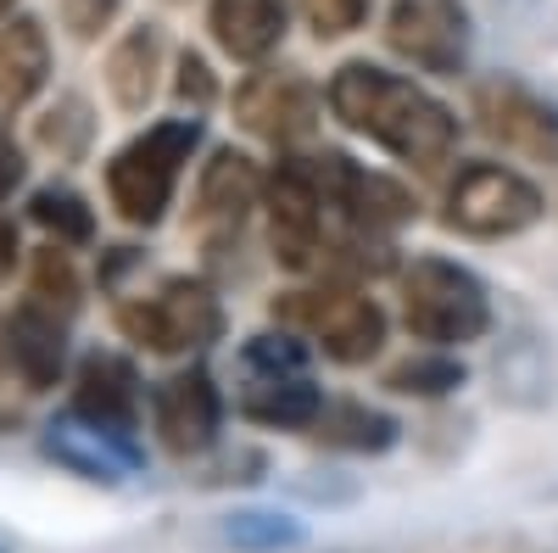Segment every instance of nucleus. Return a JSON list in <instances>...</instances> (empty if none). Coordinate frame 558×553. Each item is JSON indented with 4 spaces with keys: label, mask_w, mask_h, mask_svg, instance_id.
Wrapping results in <instances>:
<instances>
[{
    "label": "nucleus",
    "mask_w": 558,
    "mask_h": 553,
    "mask_svg": "<svg viewBox=\"0 0 558 553\" xmlns=\"http://www.w3.org/2000/svg\"><path fill=\"white\" fill-rule=\"evenodd\" d=\"M386 45L425 73H463V62H470V12H463V0H391Z\"/></svg>",
    "instance_id": "obj_8"
},
{
    "label": "nucleus",
    "mask_w": 558,
    "mask_h": 553,
    "mask_svg": "<svg viewBox=\"0 0 558 553\" xmlns=\"http://www.w3.org/2000/svg\"><path fill=\"white\" fill-rule=\"evenodd\" d=\"M218 386L202 369H184V375H168L157 392H151V420H157V436L168 453L191 458V453H207L218 442Z\"/></svg>",
    "instance_id": "obj_11"
},
{
    "label": "nucleus",
    "mask_w": 558,
    "mask_h": 553,
    "mask_svg": "<svg viewBox=\"0 0 558 553\" xmlns=\"http://www.w3.org/2000/svg\"><path fill=\"white\" fill-rule=\"evenodd\" d=\"M45 453H51L57 465H68L73 476H84V481H123V476H134V465H140V453L129 447L123 431H107V425H96V420H84L78 408L68 413V420L51 425V436H45Z\"/></svg>",
    "instance_id": "obj_13"
},
{
    "label": "nucleus",
    "mask_w": 558,
    "mask_h": 553,
    "mask_svg": "<svg viewBox=\"0 0 558 553\" xmlns=\"http://www.w3.org/2000/svg\"><path fill=\"white\" fill-rule=\"evenodd\" d=\"M7 341H12L17 375H23L34 392H45V386L62 375V325H57V313H51V308L28 302L23 313H12Z\"/></svg>",
    "instance_id": "obj_19"
},
{
    "label": "nucleus",
    "mask_w": 558,
    "mask_h": 553,
    "mask_svg": "<svg viewBox=\"0 0 558 553\" xmlns=\"http://www.w3.org/2000/svg\"><path fill=\"white\" fill-rule=\"evenodd\" d=\"M123 12V0H62V23L73 39H101Z\"/></svg>",
    "instance_id": "obj_28"
},
{
    "label": "nucleus",
    "mask_w": 558,
    "mask_h": 553,
    "mask_svg": "<svg viewBox=\"0 0 558 553\" xmlns=\"http://www.w3.org/2000/svg\"><path fill=\"white\" fill-rule=\"evenodd\" d=\"M118 325H123L129 341L151 347V352H191V347L218 341L223 308H218V297H213L202 280H184V274H173V280H162L151 297L123 302V308H118Z\"/></svg>",
    "instance_id": "obj_4"
},
{
    "label": "nucleus",
    "mask_w": 558,
    "mask_h": 553,
    "mask_svg": "<svg viewBox=\"0 0 558 553\" xmlns=\"http://www.w3.org/2000/svg\"><path fill=\"white\" fill-rule=\"evenodd\" d=\"M274 318L307 330L336 363H368L386 347V308L357 291H296L274 302Z\"/></svg>",
    "instance_id": "obj_6"
},
{
    "label": "nucleus",
    "mask_w": 558,
    "mask_h": 553,
    "mask_svg": "<svg viewBox=\"0 0 558 553\" xmlns=\"http://www.w3.org/2000/svg\"><path fill=\"white\" fill-rule=\"evenodd\" d=\"M17 224H7V218H0V280H7V274H12V263H17Z\"/></svg>",
    "instance_id": "obj_31"
},
{
    "label": "nucleus",
    "mask_w": 558,
    "mask_h": 553,
    "mask_svg": "<svg viewBox=\"0 0 558 553\" xmlns=\"http://www.w3.org/2000/svg\"><path fill=\"white\" fill-rule=\"evenodd\" d=\"M402 325H408L413 341H430V347L475 341L492 325L486 286L470 268H458L447 257H418L402 274Z\"/></svg>",
    "instance_id": "obj_3"
},
{
    "label": "nucleus",
    "mask_w": 558,
    "mask_h": 553,
    "mask_svg": "<svg viewBox=\"0 0 558 553\" xmlns=\"http://www.w3.org/2000/svg\"><path fill=\"white\" fill-rule=\"evenodd\" d=\"M536 218H542V191L502 163H470L447 191V224L458 236H475V241L520 236Z\"/></svg>",
    "instance_id": "obj_5"
},
{
    "label": "nucleus",
    "mask_w": 558,
    "mask_h": 553,
    "mask_svg": "<svg viewBox=\"0 0 558 553\" xmlns=\"http://www.w3.org/2000/svg\"><path fill=\"white\" fill-rule=\"evenodd\" d=\"M7 17H17V0H0V23H7Z\"/></svg>",
    "instance_id": "obj_32"
},
{
    "label": "nucleus",
    "mask_w": 558,
    "mask_h": 553,
    "mask_svg": "<svg viewBox=\"0 0 558 553\" xmlns=\"http://www.w3.org/2000/svg\"><path fill=\"white\" fill-rule=\"evenodd\" d=\"M313 179H318L324 202H336L357 229H397V224L413 218V196L402 191L397 179L368 173V168H357V163L341 157V152L318 157V173H313Z\"/></svg>",
    "instance_id": "obj_12"
},
{
    "label": "nucleus",
    "mask_w": 558,
    "mask_h": 553,
    "mask_svg": "<svg viewBox=\"0 0 558 553\" xmlns=\"http://www.w3.org/2000/svg\"><path fill=\"white\" fill-rule=\"evenodd\" d=\"M157 73H162V28L157 23H134L123 39L107 51V89L123 112H146L157 96Z\"/></svg>",
    "instance_id": "obj_17"
},
{
    "label": "nucleus",
    "mask_w": 558,
    "mask_h": 553,
    "mask_svg": "<svg viewBox=\"0 0 558 553\" xmlns=\"http://www.w3.org/2000/svg\"><path fill=\"white\" fill-rule=\"evenodd\" d=\"M218 537L235 553H279V548H302V526L279 509H235L223 515Z\"/></svg>",
    "instance_id": "obj_23"
},
{
    "label": "nucleus",
    "mask_w": 558,
    "mask_h": 553,
    "mask_svg": "<svg viewBox=\"0 0 558 553\" xmlns=\"http://www.w3.org/2000/svg\"><path fill=\"white\" fill-rule=\"evenodd\" d=\"M257 191H263V179L246 152H235V146L213 152V163L196 179V224L218 229V236H235L241 218L257 207Z\"/></svg>",
    "instance_id": "obj_16"
},
{
    "label": "nucleus",
    "mask_w": 558,
    "mask_h": 553,
    "mask_svg": "<svg viewBox=\"0 0 558 553\" xmlns=\"http://www.w3.org/2000/svg\"><path fill=\"white\" fill-rule=\"evenodd\" d=\"M318 207H324V191L307 168H279L263 184L268 247L279 268H307L318 257Z\"/></svg>",
    "instance_id": "obj_10"
},
{
    "label": "nucleus",
    "mask_w": 558,
    "mask_h": 553,
    "mask_svg": "<svg viewBox=\"0 0 558 553\" xmlns=\"http://www.w3.org/2000/svg\"><path fill=\"white\" fill-rule=\"evenodd\" d=\"M34 302L39 308H73L78 302V274H73V263H68V252L62 247H45V252H34Z\"/></svg>",
    "instance_id": "obj_25"
},
{
    "label": "nucleus",
    "mask_w": 558,
    "mask_h": 553,
    "mask_svg": "<svg viewBox=\"0 0 558 553\" xmlns=\"http://www.w3.org/2000/svg\"><path fill=\"white\" fill-rule=\"evenodd\" d=\"M475 118L508 157L558 168V107L520 79H486L475 84Z\"/></svg>",
    "instance_id": "obj_7"
},
{
    "label": "nucleus",
    "mask_w": 558,
    "mask_h": 553,
    "mask_svg": "<svg viewBox=\"0 0 558 553\" xmlns=\"http://www.w3.org/2000/svg\"><path fill=\"white\" fill-rule=\"evenodd\" d=\"M202 146V118H168V123H151L146 134L107 163V196L112 207L129 218V224H157L173 202V184L191 163V152Z\"/></svg>",
    "instance_id": "obj_2"
},
{
    "label": "nucleus",
    "mask_w": 558,
    "mask_h": 553,
    "mask_svg": "<svg viewBox=\"0 0 558 553\" xmlns=\"http://www.w3.org/2000/svg\"><path fill=\"white\" fill-rule=\"evenodd\" d=\"M307 431L318 442L352 447V453H380V447L397 442V420H391V413H375V408H363V402H324L318 420Z\"/></svg>",
    "instance_id": "obj_21"
},
{
    "label": "nucleus",
    "mask_w": 558,
    "mask_h": 553,
    "mask_svg": "<svg viewBox=\"0 0 558 553\" xmlns=\"http://www.w3.org/2000/svg\"><path fill=\"white\" fill-rule=\"evenodd\" d=\"M17 184H23V152L0 134V196H12Z\"/></svg>",
    "instance_id": "obj_30"
},
{
    "label": "nucleus",
    "mask_w": 558,
    "mask_h": 553,
    "mask_svg": "<svg viewBox=\"0 0 558 553\" xmlns=\"http://www.w3.org/2000/svg\"><path fill=\"white\" fill-rule=\"evenodd\" d=\"M330 112L363 134V141L386 146L402 163H441L458 146V118L447 101H436L430 89H418L413 79H397L375 62H347L330 79Z\"/></svg>",
    "instance_id": "obj_1"
},
{
    "label": "nucleus",
    "mask_w": 558,
    "mask_h": 553,
    "mask_svg": "<svg viewBox=\"0 0 558 553\" xmlns=\"http://www.w3.org/2000/svg\"><path fill=\"white\" fill-rule=\"evenodd\" d=\"M235 118H241V129H252L257 141H274V146L307 141L318 123V89L302 73L263 68L235 89Z\"/></svg>",
    "instance_id": "obj_9"
},
{
    "label": "nucleus",
    "mask_w": 558,
    "mask_h": 553,
    "mask_svg": "<svg viewBox=\"0 0 558 553\" xmlns=\"http://www.w3.org/2000/svg\"><path fill=\"white\" fill-rule=\"evenodd\" d=\"M241 408L257 425H313L324 397L307 386V375H252Z\"/></svg>",
    "instance_id": "obj_20"
},
{
    "label": "nucleus",
    "mask_w": 558,
    "mask_h": 553,
    "mask_svg": "<svg viewBox=\"0 0 558 553\" xmlns=\"http://www.w3.org/2000/svg\"><path fill=\"white\" fill-rule=\"evenodd\" d=\"M84 420H96L107 431H123L134 425V413H140V381H134V369L112 352H96V358H84L78 369V402H73Z\"/></svg>",
    "instance_id": "obj_18"
},
{
    "label": "nucleus",
    "mask_w": 558,
    "mask_h": 553,
    "mask_svg": "<svg viewBox=\"0 0 558 553\" xmlns=\"http://www.w3.org/2000/svg\"><path fill=\"white\" fill-rule=\"evenodd\" d=\"M45 79H51V34H45L39 17L17 12L0 23V118L23 112Z\"/></svg>",
    "instance_id": "obj_15"
},
{
    "label": "nucleus",
    "mask_w": 558,
    "mask_h": 553,
    "mask_svg": "<svg viewBox=\"0 0 558 553\" xmlns=\"http://www.w3.org/2000/svg\"><path fill=\"white\" fill-rule=\"evenodd\" d=\"M39 141L51 146V152H62V157H73V152H84V141H89V118H84V101H62V107H51L39 118Z\"/></svg>",
    "instance_id": "obj_27"
},
{
    "label": "nucleus",
    "mask_w": 558,
    "mask_h": 553,
    "mask_svg": "<svg viewBox=\"0 0 558 553\" xmlns=\"http://www.w3.org/2000/svg\"><path fill=\"white\" fill-rule=\"evenodd\" d=\"M207 28H213L223 57L263 62L279 51V39L291 28V0H213Z\"/></svg>",
    "instance_id": "obj_14"
},
{
    "label": "nucleus",
    "mask_w": 558,
    "mask_h": 553,
    "mask_svg": "<svg viewBox=\"0 0 558 553\" xmlns=\"http://www.w3.org/2000/svg\"><path fill=\"white\" fill-rule=\"evenodd\" d=\"M386 386L402 392V397H447V392L463 386V363H452V358H408L386 375Z\"/></svg>",
    "instance_id": "obj_24"
},
{
    "label": "nucleus",
    "mask_w": 558,
    "mask_h": 553,
    "mask_svg": "<svg viewBox=\"0 0 558 553\" xmlns=\"http://www.w3.org/2000/svg\"><path fill=\"white\" fill-rule=\"evenodd\" d=\"M173 84H179V96L191 101L196 112H202V107H207V101L218 96V84H213V68H207V57H196V51H184V57H179V79H173Z\"/></svg>",
    "instance_id": "obj_29"
},
{
    "label": "nucleus",
    "mask_w": 558,
    "mask_h": 553,
    "mask_svg": "<svg viewBox=\"0 0 558 553\" xmlns=\"http://www.w3.org/2000/svg\"><path fill=\"white\" fill-rule=\"evenodd\" d=\"M28 213L57 247H84L89 236H96V213H89V202L78 191H68V184H45V191H34Z\"/></svg>",
    "instance_id": "obj_22"
},
{
    "label": "nucleus",
    "mask_w": 558,
    "mask_h": 553,
    "mask_svg": "<svg viewBox=\"0 0 558 553\" xmlns=\"http://www.w3.org/2000/svg\"><path fill=\"white\" fill-rule=\"evenodd\" d=\"M368 7H375V0H302V17L318 39H341V34L363 28Z\"/></svg>",
    "instance_id": "obj_26"
}]
</instances>
